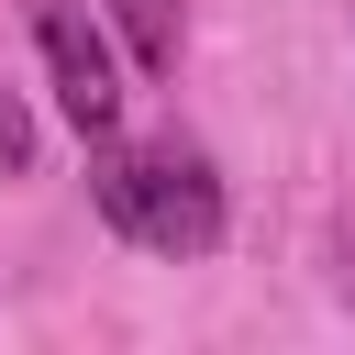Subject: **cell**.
<instances>
[{
    "label": "cell",
    "instance_id": "6da1fadb",
    "mask_svg": "<svg viewBox=\"0 0 355 355\" xmlns=\"http://www.w3.org/2000/svg\"><path fill=\"white\" fill-rule=\"evenodd\" d=\"M100 211L155 255H211L222 244V178H211L200 144H111L100 133Z\"/></svg>",
    "mask_w": 355,
    "mask_h": 355
},
{
    "label": "cell",
    "instance_id": "7a4b0ae2",
    "mask_svg": "<svg viewBox=\"0 0 355 355\" xmlns=\"http://www.w3.org/2000/svg\"><path fill=\"white\" fill-rule=\"evenodd\" d=\"M33 44H44V67H55L67 122H78L89 144H100V133H122V67H111V44H100L89 0H33Z\"/></svg>",
    "mask_w": 355,
    "mask_h": 355
},
{
    "label": "cell",
    "instance_id": "3957f363",
    "mask_svg": "<svg viewBox=\"0 0 355 355\" xmlns=\"http://www.w3.org/2000/svg\"><path fill=\"white\" fill-rule=\"evenodd\" d=\"M100 11H111L122 55H133L144 78H178V44H189V0H100Z\"/></svg>",
    "mask_w": 355,
    "mask_h": 355
},
{
    "label": "cell",
    "instance_id": "277c9868",
    "mask_svg": "<svg viewBox=\"0 0 355 355\" xmlns=\"http://www.w3.org/2000/svg\"><path fill=\"white\" fill-rule=\"evenodd\" d=\"M22 166H33V111L0 89V178H22Z\"/></svg>",
    "mask_w": 355,
    "mask_h": 355
}]
</instances>
